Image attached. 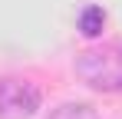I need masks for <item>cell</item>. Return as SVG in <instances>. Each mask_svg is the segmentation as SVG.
I'll return each instance as SVG.
<instances>
[{
  "label": "cell",
  "instance_id": "1",
  "mask_svg": "<svg viewBox=\"0 0 122 119\" xmlns=\"http://www.w3.org/2000/svg\"><path fill=\"white\" fill-rule=\"evenodd\" d=\"M76 76L96 93H122V46L99 43L76 53Z\"/></svg>",
  "mask_w": 122,
  "mask_h": 119
},
{
  "label": "cell",
  "instance_id": "2",
  "mask_svg": "<svg viewBox=\"0 0 122 119\" xmlns=\"http://www.w3.org/2000/svg\"><path fill=\"white\" fill-rule=\"evenodd\" d=\"M40 109V89L30 79H0V119H30Z\"/></svg>",
  "mask_w": 122,
  "mask_h": 119
},
{
  "label": "cell",
  "instance_id": "3",
  "mask_svg": "<svg viewBox=\"0 0 122 119\" xmlns=\"http://www.w3.org/2000/svg\"><path fill=\"white\" fill-rule=\"evenodd\" d=\"M76 27H79V33H82V37L96 40L102 30H106V10H102V7H96V3H86V7L79 10Z\"/></svg>",
  "mask_w": 122,
  "mask_h": 119
},
{
  "label": "cell",
  "instance_id": "4",
  "mask_svg": "<svg viewBox=\"0 0 122 119\" xmlns=\"http://www.w3.org/2000/svg\"><path fill=\"white\" fill-rule=\"evenodd\" d=\"M46 119H99V113H96V106H89V103H63V106H56Z\"/></svg>",
  "mask_w": 122,
  "mask_h": 119
}]
</instances>
